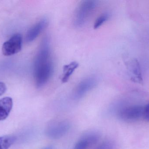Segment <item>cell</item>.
<instances>
[{"label": "cell", "instance_id": "1", "mask_svg": "<svg viewBox=\"0 0 149 149\" xmlns=\"http://www.w3.org/2000/svg\"><path fill=\"white\" fill-rule=\"evenodd\" d=\"M53 72L54 65L51 58L49 39L45 37L41 42L34 61V78L36 87L41 88L44 86L51 78Z\"/></svg>", "mask_w": 149, "mask_h": 149}, {"label": "cell", "instance_id": "2", "mask_svg": "<svg viewBox=\"0 0 149 149\" xmlns=\"http://www.w3.org/2000/svg\"><path fill=\"white\" fill-rule=\"evenodd\" d=\"M98 5V1L94 0H86L82 1L78 6L74 18L75 27H82L87 21L93 11Z\"/></svg>", "mask_w": 149, "mask_h": 149}, {"label": "cell", "instance_id": "3", "mask_svg": "<svg viewBox=\"0 0 149 149\" xmlns=\"http://www.w3.org/2000/svg\"><path fill=\"white\" fill-rule=\"evenodd\" d=\"M70 127V124L67 121L53 122L46 127L45 134L47 137L50 139H59L67 134Z\"/></svg>", "mask_w": 149, "mask_h": 149}, {"label": "cell", "instance_id": "4", "mask_svg": "<svg viewBox=\"0 0 149 149\" xmlns=\"http://www.w3.org/2000/svg\"><path fill=\"white\" fill-rule=\"evenodd\" d=\"M97 84L96 79L93 77H87L81 80L74 88L72 97L75 100L80 99L89 91L94 88Z\"/></svg>", "mask_w": 149, "mask_h": 149}, {"label": "cell", "instance_id": "5", "mask_svg": "<svg viewBox=\"0 0 149 149\" xmlns=\"http://www.w3.org/2000/svg\"><path fill=\"white\" fill-rule=\"evenodd\" d=\"M143 107L140 106L125 107L118 110V115L120 119L126 121H135L143 116Z\"/></svg>", "mask_w": 149, "mask_h": 149}, {"label": "cell", "instance_id": "6", "mask_svg": "<svg viewBox=\"0 0 149 149\" xmlns=\"http://www.w3.org/2000/svg\"><path fill=\"white\" fill-rule=\"evenodd\" d=\"M22 35L19 33L14 34L3 45V54L5 56H10L18 53L22 50Z\"/></svg>", "mask_w": 149, "mask_h": 149}, {"label": "cell", "instance_id": "7", "mask_svg": "<svg viewBox=\"0 0 149 149\" xmlns=\"http://www.w3.org/2000/svg\"><path fill=\"white\" fill-rule=\"evenodd\" d=\"M48 24V20L46 18L39 20L28 31L25 37L26 42L30 43L35 40L46 28Z\"/></svg>", "mask_w": 149, "mask_h": 149}, {"label": "cell", "instance_id": "8", "mask_svg": "<svg viewBox=\"0 0 149 149\" xmlns=\"http://www.w3.org/2000/svg\"><path fill=\"white\" fill-rule=\"evenodd\" d=\"M13 106V101L10 97L0 99V121L5 120L8 116Z\"/></svg>", "mask_w": 149, "mask_h": 149}, {"label": "cell", "instance_id": "9", "mask_svg": "<svg viewBox=\"0 0 149 149\" xmlns=\"http://www.w3.org/2000/svg\"><path fill=\"white\" fill-rule=\"evenodd\" d=\"M100 137L101 134L99 132L95 130H91L84 133L81 138L86 140L91 147L97 143Z\"/></svg>", "mask_w": 149, "mask_h": 149}, {"label": "cell", "instance_id": "10", "mask_svg": "<svg viewBox=\"0 0 149 149\" xmlns=\"http://www.w3.org/2000/svg\"><path fill=\"white\" fill-rule=\"evenodd\" d=\"M78 66L79 64L75 61L71 62L69 64L66 65L64 66V75L62 80L63 83H66L68 81L72 74L78 68Z\"/></svg>", "mask_w": 149, "mask_h": 149}, {"label": "cell", "instance_id": "11", "mask_svg": "<svg viewBox=\"0 0 149 149\" xmlns=\"http://www.w3.org/2000/svg\"><path fill=\"white\" fill-rule=\"evenodd\" d=\"M14 136H3L0 137V149H8L16 141Z\"/></svg>", "mask_w": 149, "mask_h": 149}, {"label": "cell", "instance_id": "12", "mask_svg": "<svg viewBox=\"0 0 149 149\" xmlns=\"http://www.w3.org/2000/svg\"><path fill=\"white\" fill-rule=\"evenodd\" d=\"M130 72L134 76V80L136 81H141L142 78L140 71V67L137 61L133 60L130 64Z\"/></svg>", "mask_w": 149, "mask_h": 149}, {"label": "cell", "instance_id": "13", "mask_svg": "<svg viewBox=\"0 0 149 149\" xmlns=\"http://www.w3.org/2000/svg\"><path fill=\"white\" fill-rule=\"evenodd\" d=\"M109 17V14L105 13L100 15L95 20L94 24V29H97L106 22Z\"/></svg>", "mask_w": 149, "mask_h": 149}, {"label": "cell", "instance_id": "14", "mask_svg": "<svg viewBox=\"0 0 149 149\" xmlns=\"http://www.w3.org/2000/svg\"><path fill=\"white\" fill-rule=\"evenodd\" d=\"M114 144L112 141L107 140L102 142L94 149H113Z\"/></svg>", "mask_w": 149, "mask_h": 149}, {"label": "cell", "instance_id": "15", "mask_svg": "<svg viewBox=\"0 0 149 149\" xmlns=\"http://www.w3.org/2000/svg\"><path fill=\"white\" fill-rule=\"evenodd\" d=\"M90 147L88 143L83 138L80 139L76 143L73 149H88Z\"/></svg>", "mask_w": 149, "mask_h": 149}, {"label": "cell", "instance_id": "16", "mask_svg": "<svg viewBox=\"0 0 149 149\" xmlns=\"http://www.w3.org/2000/svg\"><path fill=\"white\" fill-rule=\"evenodd\" d=\"M144 120L149 122V103L143 107V116Z\"/></svg>", "mask_w": 149, "mask_h": 149}, {"label": "cell", "instance_id": "17", "mask_svg": "<svg viewBox=\"0 0 149 149\" xmlns=\"http://www.w3.org/2000/svg\"><path fill=\"white\" fill-rule=\"evenodd\" d=\"M7 90V87L5 83L0 82V96L2 95Z\"/></svg>", "mask_w": 149, "mask_h": 149}, {"label": "cell", "instance_id": "18", "mask_svg": "<svg viewBox=\"0 0 149 149\" xmlns=\"http://www.w3.org/2000/svg\"><path fill=\"white\" fill-rule=\"evenodd\" d=\"M43 149H53V147L52 146H49L45 147Z\"/></svg>", "mask_w": 149, "mask_h": 149}]
</instances>
